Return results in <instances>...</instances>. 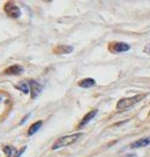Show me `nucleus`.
Instances as JSON below:
<instances>
[{
	"mask_svg": "<svg viewBox=\"0 0 150 157\" xmlns=\"http://www.w3.org/2000/svg\"><path fill=\"white\" fill-rule=\"evenodd\" d=\"M0 100H1V98H0Z\"/></svg>",
	"mask_w": 150,
	"mask_h": 157,
	"instance_id": "nucleus-14",
	"label": "nucleus"
},
{
	"mask_svg": "<svg viewBox=\"0 0 150 157\" xmlns=\"http://www.w3.org/2000/svg\"><path fill=\"white\" fill-rule=\"evenodd\" d=\"M4 11H5V13H6L9 17H11V18H18V17H21V15H22L21 7H19L18 5H16L15 2H12V1H7V2L5 4Z\"/></svg>",
	"mask_w": 150,
	"mask_h": 157,
	"instance_id": "nucleus-3",
	"label": "nucleus"
},
{
	"mask_svg": "<svg viewBox=\"0 0 150 157\" xmlns=\"http://www.w3.org/2000/svg\"><path fill=\"white\" fill-rule=\"evenodd\" d=\"M41 126H42V121H37V122H34V123L28 128V136H29V137L34 136L38 131L41 128Z\"/></svg>",
	"mask_w": 150,
	"mask_h": 157,
	"instance_id": "nucleus-12",
	"label": "nucleus"
},
{
	"mask_svg": "<svg viewBox=\"0 0 150 157\" xmlns=\"http://www.w3.org/2000/svg\"><path fill=\"white\" fill-rule=\"evenodd\" d=\"M131 46L126 42H121V41H116V42H112L110 46H109V50L112 52L115 53H121V52H127L130 51Z\"/></svg>",
	"mask_w": 150,
	"mask_h": 157,
	"instance_id": "nucleus-4",
	"label": "nucleus"
},
{
	"mask_svg": "<svg viewBox=\"0 0 150 157\" xmlns=\"http://www.w3.org/2000/svg\"><path fill=\"white\" fill-rule=\"evenodd\" d=\"M28 83H29V88H30V97H32V99H35L41 93L42 86L34 80H29Z\"/></svg>",
	"mask_w": 150,
	"mask_h": 157,
	"instance_id": "nucleus-5",
	"label": "nucleus"
},
{
	"mask_svg": "<svg viewBox=\"0 0 150 157\" xmlns=\"http://www.w3.org/2000/svg\"><path fill=\"white\" fill-rule=\"evenodd\" d=\"M23 67L22 65H19V64H14V65H11V67H9L5 71H4V74H6V75H19V74H22L23 73Z\"/></svg>",
	"mask_w": 150,
	"mask_h": 157,
	"instance_id": "nucleus-7",
	"label": "nucleus"
},
{
	"mask_svg": "<svg viewBox=\"0 0 150 157\" xmlns=\"http://www.w3.org/2000/svg\"><path fill=\"white\" fill-rule=\"evenodd\" d=\"M148 96V93H139V94H136L133 97H128V98H122L120 99L116 104V109L119 111H125V110H128L130 108L134 106L137 103H139L140 100L145 98Z\"/></svg>",
	"mask_w": 150,
	"mask_h": 157,
	"instance_id": "nucleus-2",
	"label": "nucleus"
},
{
	"mask_svg": "<svg viewBox=\"0 0 150 157\" xmlns=\"http://www.w3.org/2000/svg\"><path fill=\"white\" fill-rule=\"evenodd\" d=\"M84 136V133L79 132V133H73V134H68V136H63V137H59L56 141L53 143V145L51 146L52 150H58L61 147H65V146H69V145H73L76 141H79Z\"/></svg>",
	"mask_w": 150,
	"mask_h": 157,
	"instance_id": "nucleus-1",
	"label": "nucleus"
},
{
	"mask_svg": "<svg viewBox=\"0 0 150 157\" xmlns=\"http://www.w3.org/2000/svg\"><path fill=\"white\" fill-rule=\"evenodd\" d=\"M97 113H98V110L97 109H94V110H91L90 113H87L84 117H82V120L80 121V123H79V127L81 128V127H84V126H86L92 118H94V116L97 115Z\"/></svg>",
	"mask_w": 150,
	"mask_h": 157,
	"instance_id": "nucleus-9",
	"label": "nucleus"
},
{
	"mask_svg": "<svg viewBox=\"0 0 150 157\" xmlns=\"http://www.w3.org/2000/svg\"><path fill=\"white\" fill-rule=\"evenodd\" d=\"M4 150H5V154L7 155V157H19L22 154H23V151L26 150V146H24V147H22L18 152H17V150H16V149H14L12 146H6Z\"/></svg>",
	"mask_w": 150,
	"mask_h": 157,
	"instance_id": "nucleus-10",
	"label": "nucleus"
},
{
	"mask_svg": "<svg viewBox=\"0 0 150 157\" xmlns=\"http://www.w3.org/2000/svg\"><path fill=\"white\" fill-rule=\"evenodd\" d=\"M17 90H19V91H22L23 93H30V88H29V83L28 82H24V81H22V82H19V83H17L16 86H15Z\"/></svg>",
	"mask_w": 150,
	"mask_h": 157,
	"instance_id": "nucleus-13",
	"label": "nucleus"
},
{
	"mask_svg": "<svg viewBox=\"0 0 150 157\" xmlns=\"http://www.w3.org/2000/svg\"><path fill=\"white\" fill-rule=\"evenodd\" d=\"M73 51H74V47L69 45H59L53 50V52L57 55H68V53H72Z\"/></svg>",
	"mask_w": 150,
	"mask_h": 157,
	"instance_id": "nucleus-8",
	"label": "nucleus"
},
{
	"mask_svg": "<svg viewBox=\"0 0 150 157\" xmlns=\"http://www.w3.org/2000/svg\"><path fill=\"white\" fill-rule=\"evenodd\" d=\"M148 145H150V136L149 137L140 138V139L133 141L131 145H130V147L131 149H142V147H145Z\"/></svg>",
	"mask_w": 150,
	"mask_h": 157,
	"instance_id": "nucleus-6",
	"label": "nucleus"
},
{
	"mask_svg": "<svg viewBox=\"0 0 150 157\" xmlns=\"http://www.w3.org/2000/svg\"><path fill=\"white\" fill-rule=\"evenodd\" d=\"M81 88H91V87H93L96 86V80L92 78H82V80H80L79 81V83H77Z\"/></svg>",
	"mask_w": 150,
	"mask_h": 157,
	"instance_id": "nucleus-11",
	"label": "nucleus"
}]
</instances>
